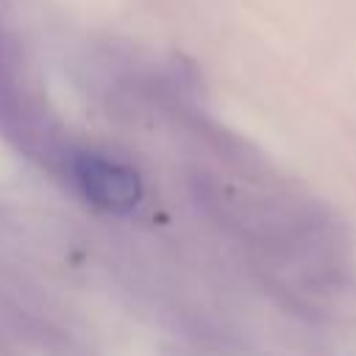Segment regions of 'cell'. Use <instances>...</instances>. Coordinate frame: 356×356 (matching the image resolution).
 Instances as JSON below:
<instances>
[{
  "label": "cell",
  "mask_w": 356,
  "mask_h": 356,
  "mask_svg": "<svg viewBox=\"0 0 356 356\" xmlns=\"http://www.w3.org/2000/svg\"><path fill=\"white\" fill-rule=\"evenodd\" d=\"M70 167L78 189L92 206L111 214H128L142 203V181L128 164L97 153H75Z\"/></svg>",
  "instance_id": "6da1fadb"
}]
</instances>
